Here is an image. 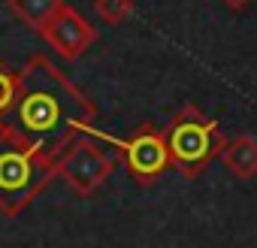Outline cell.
<instances>
[{
    "label": "cell",
    "instance_id": "6da1fadb",
    "mask_svg": "<svg viewBox=\"0 0 257 248\" xmlns=\"http://www.w3.org/2000/svg\"><path fill=\"white\" fill-rule=\"evenodd\" d=\"M94 118V103L67 82L46 55H34L19 70V97L0 121V134H10L28 149L58 161Z\"/></svg>",
    "mask_w": 257,
    "mask_h": 248
},
{
    "label": "cell",
    "instance_id": "7a4b0ae2",
    "mask_svg": "<svg viewBox=\"0 0 257 248\" xmlns=\"http://www.w3.org/2000/svg\"><path fill=\"white\" fill-rule=\"evenodd\" d=\"M58 161L28 149L10 134H0V209L19 215L58 173Z\"/></svg>",
    "mask_w": 257,
    "mask_h": 248
},
{
    "label": "cell",
    "instance_id": "3957f363",
    "mask_svg": "<svg viewBox=\"0 0 257 248\" xmlns=\"http://www.w3.org/2000/svg\"><path fill=\"white\" fill-rule=\"evenodd\" d=\"M167 149H170V164L185 176L194 179L206 170V164L221 155V140H218V118L203 115L200 106L188 103L176 112L170 128L164 131Z\"/></svg>",
    "mask_w": 257,
    "mask_h": 248
},
{
    "label": "cell",
    "instance_id": "277c9868",
    "mask_svg": "<svg viewBox=\"0 0 257 248\" xmlns=\"http://www.w3.org/2000/svg\"><path fill=\"white\" fill-rule=\"evenodd\" d=\"M79 137H91V140H106L112 149H118L124 155V164L140 182H155L167 167H170V149H167V140L158 128H143L137 131L131 140H115L109 134H100L94 124L79 131Z\"/></svg>",
    "mask_w": 257,
    "mask_h": 248
},
{
    "label": "cell",
    "instance_id": "5b68a950",
    "mask_svg": "<svg viewBox=\"0 0 257 248\" xmlns=\"http://www.w3.org/2000/svg\"><path fill=\"white\" fill-rule=\"evenodd\" d=\"M55 167H58V173L64 176V182H67L76 194L88 197V194H94V191L106 182V176L115 170V155L106 152V149H100L97 143H91V137H79V143H73V146L58 158Z\"/></svg>",
    "mask_w": 257,
    "mask_h": 248
},
{
    "label": "cell",
    "instance_id": "8992f818",
    "mask_svg": "<svg viewBox=\"0 0 257 248\" xmlns=\"http://www.w3.org/2000/svg\"><path fill=\"white\" fill-rule=\"evenodd\" d=\"M43 37L49 40V46H52L61 58L73 61V58H79V55L94 43L97 31L82 19L79 10H73V7L64 4V7L52 16V22L43 28Z\"/></svg>",
    "mask_w": 257,
    "mask_h": 248
},
{
    "label": "cell",
    "instance_id": "52a82bcc",
    "mask_svg": "<svg viewBox=\"0 0 257 248\" xmlns=\"http://www.w3.org/2000/svg\"><path fill=\"white\" fill-rule=\"evenodd\" d=\"M221 161L236 179H254L257 176V140L236 137L233 143L221 146Z\"/></svg>",
    "mask_w": 257,
    "mask_h": 248
},
{
    "label": "cell",
    "instance_id": "ba28073f",
    "mask_svg": "<svg viewBox=\"0 0 257 248\" xmlns=\"http://www.w3.org/2000/svg\"><path fill=\"white\" fill-rule=\"evenodd\" d=\"M7 4L16 19H22L28 28L43 34V28L52 22V16L64 7V0H7Z\"/></svg>",
    "mask_w": 257,
    "mask_h": 248
},
{
    "label": "cell",
    "instance_id": "9c48e42d",
    "mask_svg": "<svg viewBox=\"0 0 257 248\" xmlns=\"http://www.w3.org/2000/svg\"><path fill=\"white\" fill-rule=\"evenodd\" d=\"M94 10L106 25H121L134 16V0H97Z\"/></svg>",
    "mask_w": 257,
    "mask_h": 248
},
{
    "label": "cell",
    "instance_id": "30bf717a",
    "mask_svg": "<svg viewBox=\"0 0 257 248\" xmlns=\"http://www.w3.org/2000/svg\"><path fill=\"white\" fill-rule=\"evenodd\" d=\"M19 97V73H13L4 61H0V121L7 118V112L13 109Z\"/></svg>",
    "mask_w": 257,
    "mask_h": 248
},
{
    "label": "cell",
    "instance_id": "8fae6325",
    "mask_svg": "<svg viewBox=\"0 0 257 248\" xmlns=\"http://www.w3.org/2000/svg\"><path fill=\"white\" fill-rule=\"evenodd\" d=\"M224 4H227L230 10H245V7L251 4V0H224Z\"/></svg>",
    "mask_w": 257,
    "mask_h": 248
}]
</instances>
